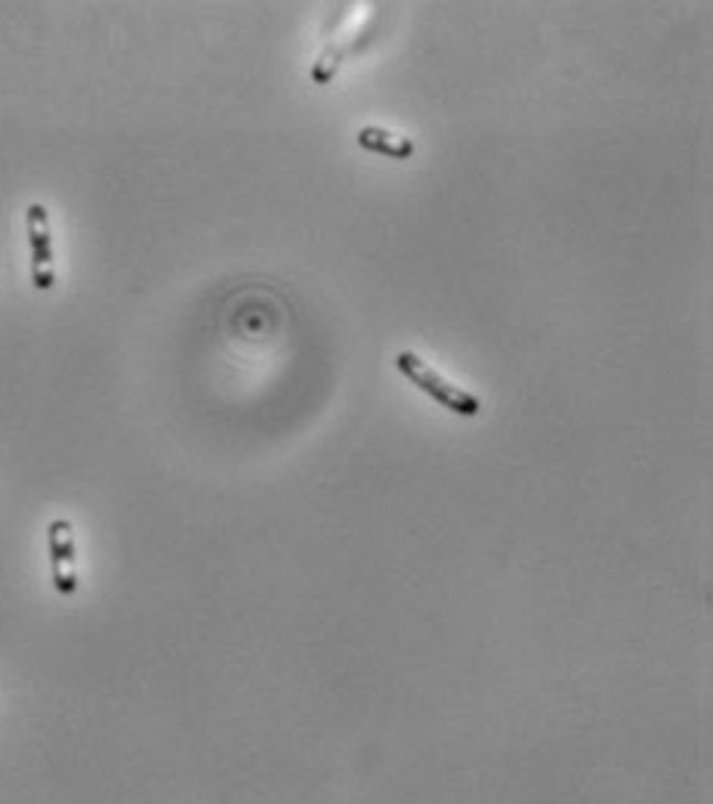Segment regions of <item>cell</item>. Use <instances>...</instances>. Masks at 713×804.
Returning a JSON list of instances; mask_svg holds the SVG:
<instances>
[{
  "label": "cell",
  "instance_id": "cell-3",
  "mask_svg": "<svg viewBox=\"0 0 713 804\" xmlns=\"http://www.w3.org/2000/svg\"><path fill=\"white\" fill-rule=\"evenodd\" d=\"M50 569H53V588L72 598L78 591V551H75V526L60 517L47 526Z\"/></svg>",
  "mask_w": 713,
  "mask_h": 804
},
{
  "label": "cell",
  "instance_id": "cell-4",
  "mask_svg": "<svg viewBox=\"0 0 713 804\" xmlns=\"http://www.w3.org/2000/svg\"><path fill=\"white\" fill-rule=\"evenodd\" d=\"M358 146H361L365 152L396 158V161H404V158H411L418 152V146H414L411 137H399V133H392L387 127H374V125L358 130Z\"/></svg>",
  "mask_w": 713,
  "mask_h": 804
},
{
  "label": "cell",
  "instance_id": "cell-1",
  "mask_svg": "<svg viewBox=\"0 0 713 804\" xmlns=\"http://www.w3.org/2000/svg\"><path fill=\"white\" fill-rule=\"evenodd\" d=\"M396 368H399V375L408 378V384H414L420 394H426L433 403H439L442 409L454 411V415H461V418H476L482 411V403L479 396L473 394V390H466L461 384H454L449 380L439 368L426 363L423 356H418L414 350H399L396 353Z\"/></svg>",
  "mask_w": 713,
  "mask_h": 804
},
{
  "label": "cell",
  "instance_id": "cell-2",
  "mask_svg": "<svg viewBox=\"0 0 713 804\" xmlns=\"http://www.w3.org/2000/svg\"><path fill=\"white\" fill-rule=\"evenodd\" d=\"M25 229H29V248H32V282L37 291H50L56 285V260H53L50 214L41 202H34L25 211Z\"/></svg>",
  "mask_w": 713,
  "mask_h": 804
}]
</instances>
